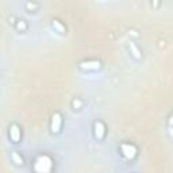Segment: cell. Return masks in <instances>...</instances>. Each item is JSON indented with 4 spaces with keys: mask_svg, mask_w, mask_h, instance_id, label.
Listing matches in <instances>:
<instances>
[{
    "mask_svg": "<svg viewBox=\"0 0 173 173\" xmlns=\"http://www.w3.org/2000/svg\"><path fill=\"white\" fill-rule=\"evenodd\" d=\"M50 169H51V160L50 158L46 157V156L38 157V160H37V162H35V171L41 172V173H46V172H49Z\"/></svg>",
    "mask_w": 173,
    "mask_h": 173,
    "instance_id": "1",
    "label": "cell"
},
{
    "mask_svg": "<svg viewBox=\"0 0 173 173\" xmlns=\"http://www.w3.org/2000/svg\"><path fill=\"white\" fill-rule=\"evenodd\" d=\"M60 124H61V115L60 114H54L53 119H51V131L53 132L60 131Z\"/></svg>",
    "mask_w": 173,
    "mask_h": 173,
    "instance_id": "2",
    "label": "cell"
},
{
    "mask_svg": "<svg viewBox=\"0 0 173 173\" xmlns=\"http://www.w3.org/2000/svg\"><path fill=\"white\" fill-rule=\"evenodd\" d=\"M10 134H11V138H12L14 142H18V141H19V138H20V130H19V127H18L16 124H14V126L11 127Z\"/></svg>",
    "mask_w": 173,
    "mask_h": 173,
    "instance_id": "4",
    "label": "cell"
},
{
    "mask_svg": "<svg viewBox=\"0 0 173 173\" xmlns=\"http://www.w3.org/2000/svg\"><path fill=\"white\" fill-rule=\"evenodd\" d=\"M53 26H54V27H56V28H58V30H60L61 32H64V31H65V28L62 27V26H61L60 23H58L57 20H54V22H53Z\"/></svg>",
    "mask_w": 173,
    "mask_h": 173,
    "instance_id": "8",
    "label": "cell"
},
{
    "mask_svg": "<svg viewBox=\"0 0 173 173\" xmlns=\"http://www.w3.org/2000/svg\"><path fill=\"white\" fill-rule=\"evenodd\" d=\"M12 160L15 161V164H18V165H22V164H23V158H22L18 153H12Z\"/></svg>",
    "mask_w": 173,
    "mask_h": 173,
    "instance_id": "7",
    "label": "cell"
},
{
    "mask_svg": "<svg viewBox=\"0 0 173 173\" xmlns=\"http://www.w3.org/2000/svg\"><path fill=\"white\" fill-rule=\"evenodd\" d=\"M122 152L124 154V157L126 158H132L135 156V153H137V150L132 145H123L122 146Z\"/></svg>",
    "mask_w": 173,
    "mask_h": 173,
    "instance_id": "3",
    "label": "cell"
},
{
    "mask_svg": "<svg viewBox=\"0 0 173 173\" xmlns=\"http://www.w3.org/2000/svg\"><path fill=\"white\" fill-rule=\"evenodd\" d=\"M130 47H131V50H132V53H134V56H135V58H139V51L137 50V47H135L132 43H130Z\"/></svg>",
    "mask_w": 173,
    "mask_h": 173,
    "instance_id": "9",
    "label": "cell"
},
{
    "mask_svg": "<svg viewBox=\"0 0 173 173\" xmlns=\"http://www.w3.org/2000/svg\"><path fill=\"white\" fill-rule=\"evenodd\" d=\"M81 68L84 69H99L100 68V64L97 61H88V62H83Z\"/></svg>",
    "mask_w": 173,
    "mask_h": 173,
    "instance_id": "6",
    "label": "cell"
},
{
    "mask_svg": "<svg viewBox=\"0 0 173 173\" xmlns=\"http://www.w3.org/2000/svg\"><path fill=\"white\" fill-rule=\"evenodd\" d=\"M18 27H19V28H24V27H26V26H24L23 23H19V24H18Z\"/></svg>",
    "mask_w": 173,
    "mask_h": 173,
    "instance_id": "10",
    "label": "cell"
},
{
    "mask_svg": "<svg viewBox=\"0 0 173 173\" xmlns=\"http://www.w3.org/2000/svg\"><path fill=\"white\" fill-rule=\"evenodd\" d=\"M95 135H96V138H103V135H104V126H103V123L97 122L95 124Z\"/></svg>",
    "mask_w": 173,
    "mask_h": 173,
    "instance_id": "5",
    "label": "cell"
}]
</instances>
